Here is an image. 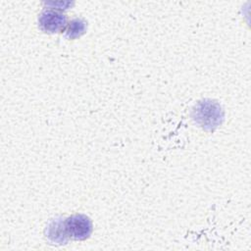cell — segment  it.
Instances as JSON below:
<instances>
[{
    "mask_svg": "<svg viewBox=\"0 0 251 251\" xmlns=\"http://www.w3.org/2000/svg\"><path fill=\"white\" fill-rule=\"evenodd\" d=\"M46 236L55 243L65 244L70 238L67 234L64 221L61 218L53 219L47 226Z\"/></svg>",
    "mask_w": 251,
    "mask_h": 251,
    "instance_id": "277c9868",
    "label": "cell"
},
{
    "mask_svg": "<svg viewBox=\"0 0 251 251\" xmlns=\"http://www.w3.org/2000/svg\"><path fill=\"white\" fill-rule=\"evenodd\" d=\"M193 120L204 129L214 130L224 120L221 106L212 100H203L197 103L192 113Z\"/></svg>",
    "mask_w": 251,
    "mask_h": 251,
    "instance_id": "6da1fadb",
    "label": "cell"
},
{
    "mask_svg": "<svg viewBox=\"0 0 251 251\" xmlns=\"http://www.w3.org/2000/svg\"><path fill=\"white\" fill-rule=\"evenodd\" d=\"M65 228L70 238L85 240L92 232L91 220L83 214H75L64 220Z\"/></svg>",
    "mask_w": 251,
    "mask_h": 251,
    "instance_id": "7a4b0ae2",
    "label": "cell"
},
{
    "mask_svg": "<svg viewBox=\"0 0 251 251\" xmlns=\"http://www.w3.org/2000/svg\"><path fill=\"white\" fill-rule=\"evenodd\" d=\"M86 30V22L82 19L75 18L67 24L65 27L66 36L70 39H75L81 36Z\"/></svg>",
    "mask_w": 251,
    "mask_h": 251,
    "instance_id": "5b68a950",
    "label": "cell"
},
{
    "mask_svg": "<svg viewBox=\"0 0 251 251\" xmlns=\"http://www.w3.org/2000/svg\"><path fill=\"white\" fill-rule=\"evenodd\" d=\"M38 24L41 30L48 33H54L66 27L67 17L64 13L55 9L43 10L38 18Z\"/></svg>",
    "mask_w": 251,
    "mask_h": 251,
    "instance_id": "3957f363",
    "label": "cell"
}]
</instances>
